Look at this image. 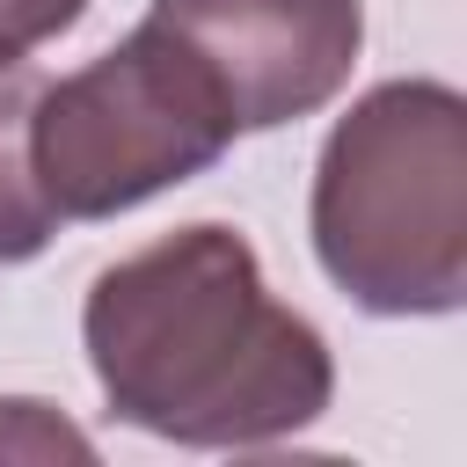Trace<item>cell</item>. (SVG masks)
Returning <instances> with one entry per match:
<instances>
[{
	"mask_svg": "<svg viewBox=\"0 0 467 467\" xmlns=\"http://www.w3.org/2000/svg\"><path fill=\"white\" fill-rule=\"evenodd\" d=\"M80 343L117 423L197 452L299 438L336 401L328 336L263 285L248 234L219 219L109 263L88 285Z\"/></svg>",
	"mask_w": 467,
	"mask_h": 467,
	"instance_id": "cell-1",
	"label": "cell"
},
{
	"mask_svg": "<svg viewBox=\"0 0 467 467\" xmlns=\"http://www.w3.org/2000/svg\"><path fill=\"white\" fill-rule=\"evenodd\" d=\"M306 234L328 285L379 321L460 314L467 299V95L379 80L321 139Z\"/></svg>",
	"mask_w": 467,
	"mask_h": 467,
	"instance_id": "cell-2",
	"label": "cell"
},
{
	"mask_svg": "<svg viewBox=\"0 0 467 467\" xmlns=\"http://www.w3.org/2000/svg\"><path fill=\"white\" fill-rule=\"evenodd\" d=\"M234 117L204 66L161 36L146 15L124 44L88 58L66 80L36 88L29 109V168L58 219H117L146 197L204 175L234 146Z\"/></svg>",
	"mask_w": 467,
	"mask_h": 467,
	"instance_id": "cell-3",
	"label": "cell"
},
{
	"mask_svg": "<svg viewBox=\"0 0 467 467\" xmlns=\"http://www.w3.org/2000/svg\"><path fill=\"white\" fill-rule=\"evenodd\" d=\"M146 22L204 66L234 131L328 109L365 51V0H153Z\"/></svg>",
	"mask_w": 467,
	"mask_h": 467,
	"instance_id": "cell-4",
	"label": "cell"
},
{
	"mask_svg": "<svg viewBox=\"0 0 467 467\" xmlns=\"http://www.w3.org/2000/svg\"><path fill=\"white\" fill-rule=\"evenodd\" d=\"M44 73L29 58H0V263H29L51 248V234L66 226L29 168V109H36Z\"/></svg>",
	"mask_w": 467,
	"mask_h": 467,
	"instance_id": "cell-5",
	"label": "cell"
},
{
	"mask_svg": "<svg viewBox=\"0 0 467 467\" xmlns=\"http://www.w3.org/2000/svg\"><path fill=\"white\" fill-rule=\"evenodd\" d=\"M95 460L88 431H73L51 401H0V460Z\"/></svg>",
	"mask_w": 467,
	"mask_h": 467,
	"instance_id": "cell-6",
	"label": "cell"
},
{
	"mask_svg": "<svg viewBox=\"0 0 467 467\" xmlns=\"http://www.w3.org/2000/svg\"><path fill=\"white\" fill-rule=\"evenodd\" d=\"M88 15V0H0V58H29L36 44L66 36Z\"/></svg>",
	"mask_w": 467,
	"mask_h": 467,
	"instance_id": "cell-7",
	"label": "cell"
}]
</instances>
